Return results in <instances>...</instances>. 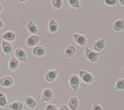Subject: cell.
<instances>
[{
  "label": "cell",
  "instance_id": "cell-1",
  "mask_svg": "<svg viewBox=\"0 0 124 110\" xmlns=\"http://www.w3.org/2000/svg\"><path fill=\"white\" fill-rule=\"evenodd\" d=\"M79 76L81 79L85 83H91L93 81V76L87 71L82 70H79Z\"/></svg>",
  "mask_w": 124,
  "mask_h": 110
},
{
  "label": "cell",
  "instance_id": "cell-2",
  "mask_svg": "<svg viewBox=\"0 0 124 110\" xmlns=\"http://www.w3.org/2000/svg\"><path fill=\"white\" fill-rule=\"evenodd\" d=\"M85 56L89 61L95 62L98 59V54L90 49L88 47H86L85 48Z\"/></svg>",
  "mask_w": 124,
  "mask_h": 110
},
{
  "label": "cell",
  "instance_id": "cell-3",
  "mask_svg": "<svg viewBox=\"0 0 124 110\" xmlns=\"http://www.w3.org/2000/svg\"><path fill=\"white\" fill-rule=\"evenodd\" d=\"M69 84L71 87L75 92L77 91L80 84L79 77L76 75L71 76L69 79Z\"/></svg>",
  "mask_w": 124,
  "mask_h": 110
},
{
  "label": "cell",
  "instance_id": "cell-4",
  "mask_svg": "<svg viewBox=\"0 0 124 110\" xmlns=\"http://www.w3.org/2000/svg\"><path fill=\"white\" fill-rule=\"evenodd\" d=\"M59 73L58 69L50 70L46 72L45 75L46 80L49 82L53 81L57 78Z\"/></svg>",
  "mask_w": 124,
  "mask_h": 110
},
{
  "label": "cell",
  "instance_id": "cell-5",
  "mask_svg": "<svg viewBox=\"0 0 124 110\" xmlns=\"http://www.w3.org/2000/svg\"><path fill=\"white\" fill-rule=\"evenodd\" d=\"M40 39V37L38 35H32L27 38L26 40V44L29 47H33L38 43Z\"/></svg>",
  "mask_w": 124,
  "mask_h": 110
},
{
  "label": "cell",
  "instance_id": "cell-6",
  "mask_svg": "<svg viewBox=\"0 0 124 110\" xmlns=\"http://www.w3.org/2000/svg\"><path fill=\"white\" fill-rule=\"evenodd\" d=\"M16 56V58L21 61L22 62L27 63L28 62V59L27 57L26 54L24 50H23L21 48H17L16 49L15 52Z\"/></svg>",
  "mask_w": 124,
  "mask_h": 110
},
{
  "label": "cell",
  "instance_id": "cell-7",
  "mask_svg": "<svg viewBox=\"0 0 124 110\" xmlns=\"http://www.w3.org/2000/svg\"><path fill=\"white\" fill-rule=\"evenodd\" d=\"M46 49L43 46H36L33 48L32 52L34 56L40 57L44 55L46 52Z\"/></svg>",
  "mask_w": 124,
  "mask_h": 110
},
{
  "label": "cell",
  "instance_id": "cell-8",
  "mask_svg": "<svg viewBox=\"0 0 124 110\" xmlns=\"http://www.w3.org/2000/svg\"><path fill=\"white\" fill-rule=\"evenodd\" d=\"M53 93L51 89L46 88L45 89L42 94V97L41 99V102H47L51 100L52 97Z\"/></svg>",
  "mask_w": 124,
  "mask_h": 110
},
{
  "label": "cell",
  "instance_id": "cell-9",
  "mask_svg": "<svg viewBox=\"0 0 124 110\" xmlns=\"http://www.w3.org/2000/svg\"><path fill=\"white\" fill-rule=\"evenodd\" d=\"M14 83L13 79L10 76H6L0 79V85L2 87H7L13 85Z\"/></svg>",
  "mask_w": 124,
  "mask_h": 110
},
{
  "label": "cell",
  "instance_id": "cell-10",
  "mask_svg": "<svg viewBox=\"0 0 124 110\" xmlns=\"http://www.w3.org/2000/svg\"><path fill=\"white\" fill-rule=\"evenodd\" d=\"M74 39L75 42L79 46H83L86 45L87 39L86 37L81 34L75 33L74 34Z\"/></svg>",
  "mask_w": 124,
  "mask_h": 110
},
{
  "label": "cell",
  "instance_id": "cell-11",
  "mask_svg": "<svg viewBox=\"0 0 124 110\" xmlns=\"http://www.w3.org/2000/svg\"><path fill=\"white\" fill-rule=\"evenodd\" d=\"M106 39L103 38L97 40L93 44V48L97 51H100L103 50L105 46Z\"/></svg>",
  "mask_w": 124,
  "mask_h": 110
},
{
  "label": "cell",
  "instance_id": "cell-12",
  "mask_svg": "<svg viewBox=\"0 0 124 110\" xmlns=\"http://www.w3.org/2000/svg\"><path fill=\"white\" fill-rule=\"evenodd\" d=\"M48 30L52 33L56 32L58 29V24L54 18H51L48 25Z\"/></svg>",
  "mask_w": 124,
  "mask_h": 110
},
{
  "label": "cell",
  "instance_id": "cell-13",
  "mask_svg": "<svg viewBox=\"0 0 124 110\" xmlns=\"http://www.w3.org/2000/svg\"><path fill=\"white\" fill-rule=\"evenodd\" d=\"M16 35L15 32L12 31H7L3 33L1 38L7 41H12L15 39Z\"/></svg>",
  "mask_w": 124,
  "mask_h": 110
},
{
  "label": "cell",
  "instance_id": "cell-14",
  "mask_svg": "<svg viewBox=\"0 0 124 110\" xmlns=\"http://www.w3.org/2000/svg\"><path fill=\"white\" fill-rule=\"evenodd\" d=\"M68 104L71 110H77L79 104L78 98L76 96L71 97L69 99Z\"/></svg>",
  "mask_w": 124,
  "mask_h": 110
},
{
  "label": "cell",
  "instance_id": "cell-15",
  "mask_svg": "<svg viewBox=\"0 0 124 110\" xmlns=\"http://www.w3.org/2000/svg\"><path fill=\"white\" fill-rule=\"evenodd\" d=\"M76 51V48L73 45H70L65 50L64 56L65 58H69L73 56Z\"/></svg>",
  "mask_w": 124,
  "mask_h": 110
},
{
  "label": "cell",
  "instance_id": "cell-16",
  "mask_svg": "<svg viewBox=\"0 0 124 110\" xmlns=\"http://www.w3.org/2000/svg\"><path fill=\"white\" fill-rule=\"evenodd\" d=\"M24 101L26 105L30 108H34L36 105L35 99L30 96H25L24 97Z\"/></svg>",
  "mask_w": 124,
  "mask_h": 110
},
{
  "label": "cell",
  "instance_id": "cell-17",
  "mask_svg": "<svg viewBox=\"0 0 124 110\" xmlns=\"http://www.w3.org/2000/svg\"><path fill=\"white\" fill-rule=\"evenodd\" d=\"M27 28L28 31L31 33L34 34L37 33L38 31V28L37 26L31 19H30L29 20Z\"/></svg>",
  "mask_w": 124,
  "mask_h": 110
},
{
  "label": "cell",
  "instance_id": "cell-18",
  "mask_svg": "<svg viewBox=\"0 0 124 110\" xmlns=\"http://www.w3.org/2000/svg\"><path fill=\"white\" fill-rule=\"evenodd\" d=\"M18 65H19V63L18 60L14 55H13L11 57L8 63L9 68L11 70H14L17 68Z\"/></svg>",
  "mask_w": 124,
  "mask_h": 110
},
{
  "label": "cell",
  "instance_id": "cell-19",
  "mask_svg": "<svg viewBox=\"0 0 124 110\" xmlns=\"http://www.w3.org/2000/svg\"><path fill=\"white\" fill-rule=\"evenodd\" d=\"M113 28L117 31H122L124 29V19H119L116 21L113 24Z\"/></svg>",
  "mask_w": 124,
  "mask_h": 110
},
{
  "label": "cell",
  "instance_id": "cell-20",
  "mask_svg": "<svg viewBox=\"0 0 124 110\" xmlns=\"http://www.w3.org/2000/svg\"><path fill=\"white\" fill-rule=\"evenodd\" d=\"M1 47L3 51L7 54H10L12 51V47L11 45L5 41H3L1 43Z\"/></svg>",
  "mask_w": 124,
  "mask_h": 110
},
{
  "label": "cell",
  "instance_id": "cell-21",
  "mask_svg": "<svg viewBox=\"0 0 124 110\" xmlns=\"http://www.w3.org/2000/svg\"><path fill=\"white\" fill-rule=\"evenodd\" d=\"M23 104L20 101H14L11 103L8 108L11 110H21L23 108Z\"/></svg>",
  "mask_w": 124,
  "mask_h": 110
},
{
  "label": "cell",
  "instance_id": "cell-22",
  "mask_svg": "<svg viewBox=\"0 0 124 110\" xmlns=\"http://www.w3.org/2000/svg\"><path fill=\"white\" fill-rule=\"evenodd\" d=\"M114 89L115 90H122L124 89V79H120L117 81Z\"/></svg>",
  "mask_w": 124,
  "mask_h": 110
},
{
  "label": "cell",
  "instance_id": "cell-23",
  "mask_svg": "<svg viewBox=\"0 0 124 110\" xmlns=\"http://www.w3.org/2000/svg\"><path fill=\"white\" fill-rule=\"evenodd\" d=\"M7 100L5 95L2 93H0V107H5L7 105Z\"/></svg>",
  "mask_w": 124,
  "mask_h": 110
},
{
  "label": "cell",
  "instance_id": "cell-24",
  "mask_svg": "<svg viewBox=\"0 0 124 110\" xmlns=\"http://www.w3.org/2000/svg\"><path fill=\"white\" fill-rule=\"evenodd\" d=\"M69 4L73 8L79 9L81 8L79 0H68Z\"/></svg>",
  "mask_w": 124,
  "mask_h": 110
},
{
  "label": "cell",
  "instance_id": "cell-25",
  "mask_svg": "<svg viewBox=\"0 0 124 110\" xmlns=\"http://www.w3.org/2000/svg\"><path fill=\"white\" fill-rule=\"evenodd\" d=\"M51 3L53 7L56 9H60L62 5V0H52Z\"/></svg>",
  "mask_w": 124,
  "mask_h": 110
},
{
  "label": "cell",
  "instance_id": "cell-26",
  "mask_svg": "<svg viewBox=\"0 0 124 110\" xmlns=\"http://www.w3.org/2000/svg\"><path fill=\"white\" fill-rule=\"evenodd\" d=\"M45 110H57L56 107L52 104H48L46 105Z\"/></svg>",
  "mask_w": 124,
  "mask_h": 110
},
{
  "label": "cell",
  "instance_id": "cell-27",
  "mask_svg": "<svg viewBox=\"0 0 124 110\" xmlns=\"http://www.w3.org/2000/svg\"><path fill=\"white\" fill-rule=\"evenodd\" d=\"M92 110H103V109L97 102H95L92 107Z\"/></svg>",
  "mask_w": 124,
  "mask_h": 110
},
{
  "label": "cell",
  "instance_id": "cell-28",
  "mask_svg": "<svg viewBox=\"0 0 124 110\" xmlns=\"http://www.w3.org/2000/svg\"><path fill=\"white\" fill-rule=\"evenodd\" d=\"M117 1L116 0H105V3L108 5L112 6L115 5Z\"/></svg>",
  "mask_w": 124,
  "mask_h": 110
},
{
  "label": "cell",
  "instance_id": "cell-29",
  "mask_svg": "<svg viewBox=\"0 0 124 110\" xmlns=\"http://www.w3.org/2000/svg\"><path fill=\"white\" fill-rule=\"evenodd\" d=\"M59 110H69L68 107L65 104H62L61 105Z\"/></svg>",
  "mask_w": 124,
  "mask_h": 110
},
{
  "label": "cell",
  "instance_id": "cell-30",
  "mask_svg": "<svg viewBox=\"0 0 124 110\" xmlns=\"http://www.w3.org/2000/svg\"><path fill=\"white\" fill-rule=\"evenodd\" d=\"M119 2L120 3V4L123 6L124 7V0H119Z\"/></svg>",
  "mask_w": 124,
  "mask_h": 110
},
{
  "label": "cell",
  "instance_id": "cell-31",
  "mask_svg": "<svg viewBox=\"0 0 124 110\" xmlns=\"http://www.w3.org/2000/svg\"><path fill=\"white\" fill-rule=\"evenodd\" d=\"M3 23L1 19H0V29L1 28L3 27Z\"/></svg>",
  "mask_w": 124,
  "mask_h": 110
},
{
  "label": "cell",
  "instance_id": "cell-32",
  "mask_svg": "<svg viewBox=\"0 0 124 110\" xmlns=\"http://www.w3.org/2000/svg\"><path fill=\"white\" fill-rule=\"evenodd\" d=\"M2 10V6L0 4V13L1 12Z\"/></svg>",
  "mask_w": 124,
  "mask_h": 110
},
{
  "label": "cell",
  "instance_id": "cell-33",
  "mask_svg": "<svg viewBox=\"0 0 124 110\" xmlns=\"http://www.w3.org/2000/svg\"><path fill=\"white\" fill-rule=\"evenodd\" d=\"M122 72H123V73H124V67H123V69H122Z\"/></svg>",
  "mask_w": 124,
  "mask_h": 110
}]
</instances>
